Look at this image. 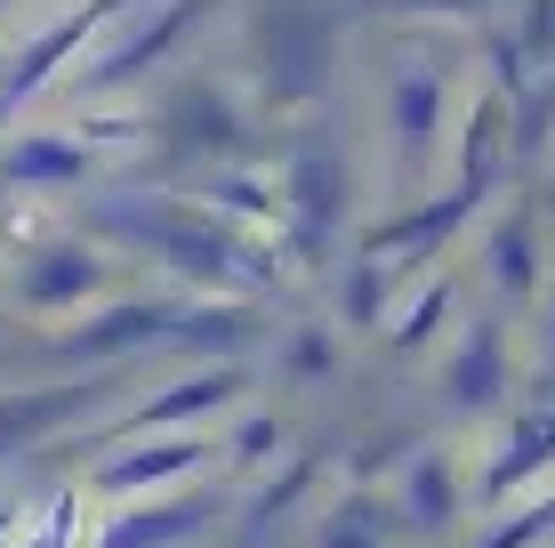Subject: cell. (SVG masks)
<instances>
[{"label":"cell","instance_id":"6da1fadb","mask_svg":"<svg viewBox=\"0 0 555 548\" xmlns=\"http://www.w3.org/2000/svg\"><path fill=\"white\" fill-rule=\"evenodd\" d=\"M105 275L113 267L89 242H49L25 267V307H89V298H105Z\"/></svg>","mask_w":555,"mask_h":548},{"label":"cell","instance_id":"7a4b0ae2","mask_svg":"<svg viewBox=\"0 0 555 548\" xmlns=\"http://www.w3.org/2000/svg\"><path fill=\"white\" fill-rule=\"evenodd\" d=\"M9 162H16V178H33V186H65V178H81L98 154H89L81 138H73V145L65 138H33V145H16Z\"/></svg>","mask_w":555,"mask_h":548}]
</instances>
